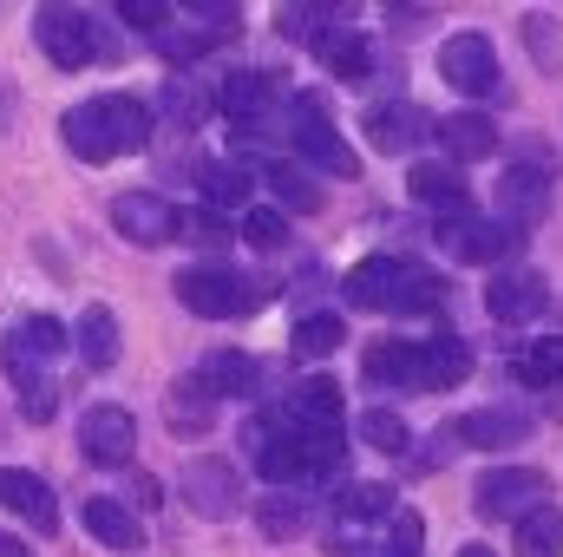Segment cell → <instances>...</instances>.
<instances>
[{
  "instance_id": "9a60e30c",
  "label": "cell",
  "mask_w": 563,
  "mask_h": 557,
  "mask_svg": "<svg viewBox=\"0 0 563 557\" xmlns=\"http://www.w3.org/2000/svg\"><path fill=\"white\" fill-rule=\"evenodd\" d=\"M0 505L20 518V525H33V532H59V499H53V485L40 479V472H26V466H0Z\"/></svg>"
},
{
  "instance_id": "ee69618b",
  "label": "cell",
  "mask_w": 563,
  "mask_h": 557,
  "mask_svg": "<svg viewBox=\"0 0 563 557\" xmlns=\"http://www.w3.org/2000/svg\"><path fill=\"white\" fill-rule=\"evenodd\" d=\"M0 557H33V551H26V545H20L13 532H0Z\"/></svg>"
},
{
  "instance_id": "836d02e7",
  "label": "cell",
  "mask_w": 563,
  "mask_h": 557,
  "mask_svg": "<svg viewBox=\"0 0 563 557\" xmlns=\"http://www.w3.org/2000/svg\"><path fill=\"white\" fill-rule=\"evenodd\" d=\"M420 545H426V518L413 505H400V512L387 518V532H380L374 545H361L354 557H420Z\"/></svg>"
},
{
  "instance_id": "f1b7e54d",
  "label": "cell",
  "mask_w": 563,
  "mask_h": 557,
  "mask_svg": "<svg viewBox=\"0 0 563 557\" xmlns=\"http://www.w3.org/2000/svg\"><path fill=\"white\" fill-rule=\"evenodd\" d=\"M361 381L367 387H407L413 394V341H367L361 348Z\"/></svg>"
},
{
  "instance_id": "7bdbcfd3",
  "label": "cell",
  "mask_w": 563,
  "mask_h": 557,
  "mask_svg": "<svg viewBox=\"0 0 563 557\" xmlns=\"http://www.w3.org/2000/svg\"><path fill=\"white\" fill-rule=\"evenodd\" d=\"M387 20H394V26H420L426 7H387Z\"/></svg>"
},
{
  "instance_id": "60d3db41",
  "label": "cell",
  "mask_w": 563,
  "mask_h": 557,
  "mask_svg": "<svg viewBox=\"0 0 563 557\" xmlns=\"http://www.w3.org/2000/svg\"><path fill=\"white\" fill-rule=\"evenodd\" d=\"M112 13H119L125 26H139V33H151V40H157V33L170 26V7H164V0H119Z\"/></svg>"
},
{
  "instance_id": "e0dca14e",
  "label": "cell",
  "mask_w": 563,
  "mask_h": 557,
  "mask_svg": "<svg viewBox=\"0 0 563 557\" xmlns=\"http://www.w3.org/2000/svg\"><path fill=\"white\" fill-rule=\"evenodd\" d=\"M551 308V288L538 270H498L492 288H485V315L492 321H538Z\"/></svg>"
},
{
  "instance_id": "5bb4252c",
  "label": "cell",
  "mask_w": 563,
  "mask_h": 557,
  "mask_svg": "<svg viewBox=\"0 0 563 557\" xmlns=\"http://www.w3.org/2000/svg\"><path fill=\"white\" fill-rule=\"evenodd\" d=\"M0 374L13 381V394H20V414L26 419H53L59 414V387H53V368L7 328V341H0Z\"/></svg>"
},
{
  "instance_id": "7402d4cb",
  "label": "cell",
  "mask_w": 563,
  "mask_h": 557,
  "mask_svg": "<svg viewBox=\"0 0 563 557\" xmlns=\"http://www.w3.org/2000/svg\"><path fill=\"white\" fill-rule=\"evenodd\" d=\"M407 190H413V204L439 210V223L472 210V184H465V171H459V164H432V157H426V164H413Z\"/></svg>"
},
{
  "instance_id": "603a6c76",
  "label": "cell",
  "mask_w": 563,
  "mask_h": 557,
  "mask_svg": "<svg viewBox=\"0 0 563 557\" xmlns=\"http://www.w3.org/2000/svg\"><path fill=\"white\" fill-rule=\"evenodd\" d=\"M164 426H170L177 439H203V433L217 426V394H210L197 374H177V381L164 387Z\"/></svg>"
},
{
  "instance_id": "9c48e42d",
  "label": "cell",
  "mask_w": 563,
  "mask_h": 557,
  "mask_svg": "<svg viewBox=\"0 0 563 557\" xmlns=\"http://www.w3.org/2000/svg\"><path fill=\"white\" fill-rule=\"evenodd\" d=\"M518 243H525V230H511L505 217H445L439 223V250L452 256V263H505V256H518Z\"/></svg>"
},
{
  "instance_id": "f6af8a7d",
  "label": "cell",
  "mask_w": 563,
  "mask_h": 557,
  "mask_svg": "<svg viewBox=\"0 0 563 557\" xmlns=\"http://www.w3.org/2000/svg\"><path fill=\"white\" fill-rule=\"evenodd\" d=\"M459 557H498L492 545H459Z\"/></svg>"
},
{
  "instance_id": "8992f818",
  "label": "cell",
  "mask_w": 563,
  "mask_h": 557,
  "mask_svg": "<svg viewBox=\"0 0 563 557\" xmlns=\"http://www.w3.org/2000/svg\"><path fill=\"white\" fill-rule=\"evenodd\" d=\"M538 505H551V479H544L538 466H492V472H478V485H472V512H478V518H511V525H525Z\"/></svg>"
},
{
  "instance_id": "8d00e7d4",
  "label": "cell",
  "mask_w": 563,
  "mask_h": 557,
  "mask_svg": "<svg viewBox=\"0 0 563 557\" xmlns=\"http://www.w3.org/2000/svg\"><path fill=\"white\" fill-rule=\"evenodd\" d=\"M361 446H374V452H407L413 433H407V419L394 414V407H367V414H361Z\"/></svg>"
},
{
  "instance_id": "74e56055",
  "label": "cell",
  "mask_w": 563,
  "mask_h": 557,
  "mask_svg": "<svg viewBox=\"0 0 563 557\" xmlns=\"http://www.w3.org/2000/svg\"><path fill=\"white\" fill-rule=\"evenodd\" d=\"M13 335H20V341H26V348H33V354L46 361V368H53V361L66 354V328H59L53 315H20V321H13Z\"/></svg>"
},
{
  "instance_id": "44dd1931",
  "label": "cell",
  "mask_w": 563,
  "mask_h": 557,
  "mask_svg": "<svg viewBox=\"0 0 563 557\" xmlns=\"http://www.w3.org/2000/svg\"><path fill=\"white\" fill-rule=\"evenodd\" d=\"M79 525H86V538L92 545H106V551H139L144 545V518L125 505V499H86L79 505Z\"/></svg>"
},
{
  "instance_id": "f35d334b",
  "label": "cell",
  "mask_w": 563,
  "mask_h": 557,
  "mask_svg": "<svg viewBox=\"0 0 563 557\" xmlns=\"http://www.w3.org/2000/svg\"><path fill=\"white\" fill-rule=\"evenodd\" d=\"M177 243H197V250H223V243H230V223H223L217 210H203V204H197V210H184V217H177Z\"/></svg>"
},
{
  "instance_id": "b9f144b4",
  "label": "cell",
  "mask_w": 563,
  "mask_h": 557,
  "mask_svg": "<svg viewBox=\"0 0 563 557\" xmlns=\"http://www.w3.org/2000/svg\"><path fill=\"white\" fill-rule=\"evenodd\" d=\"M525 33H531V53H538V59H551V20H544V13H531V20H525Z\"/></svg>"
},
{
  "instance_id": "30bf717a",
  "label": "cell",
  "mask_w": 563,
  "mask_h": 557,
  "mask_svg": "<svg viewBox=\"0 0 563 557\" xmlns=\"http://www.w3.org/2000/svg\"><path fill=\"white\" fill-rule=\"evenodd\" d=\"M439 79H445L452 92H465V99H492V92H498V53H492V33H478V26L452 33V40L439 46Z\"/></svg>"
},
{
  "instance_id": "4dcf8cb0",
  "label": "cell",
  "mask_w": 563,
  "mask_h": 557,
  "mask_svg": "<svg viewBox=\"0 0 563 557\" xmlns=\"http://www.w3.org/2000/svg\"><path fill=\"white\" fill-rule=\"evenodd\" d=\"M511 374L525 387H563V335H544V341H525L511 354Z\"/></svg>"
},
{
  "instance_id": "277c9868",
  "label": "cell",
  "mask_w": 563,
  "mask_h": 557,
  "mask_svg": "<svg viewBox=\"0 0 563 557\" xmlns=\"http://www.w3.org/2000/svg\"><path fill=\"white\" fill-rule=\"evenodd\" d=\"M288 144H295V157L308 164V171H328V177H361V157H354V144L334 132V119L321 112V99H288Z\"/></svg>"
},
{
  "instance_id": "484cf974",
  "label": "cell",
  "mask_w": 563,
  "mask_h": 557,
  "mask_svg": "<svg viewBox=\"0 0 563 557\" xmlns=\"http://www.w3.org/2000/svg\"><path fill=\"white\" fill-rule=\"evenodd\" d=\"M210 112H217V92H203L190 73H170V79L157 86V119H164V125H177V132H197Z\"/></svg>"
},
{
  "instance_id": "5b68a950",
  "label": "cell",
  "mask_w": 563,
  "mask_h": 557,
  "mask_svg": "<svg viewBox=\"0 0 563 557\" xmlns=\"http://www.w3.org/2000/svg\"><path fill=\"white\" fill-rule=\"evenodd\" d=\"M33 46H40L59 73H79V66H92L99 53L112 59V46L99 40V20H92L86 7H40V13H33Z\"/></svg>"
},
{
  "instance_id": "7a4b0ae2",
  "label": "cell",
  "mask_w": 563,
  "mask_h": 557,
  "mask_svg": "<svg viewBox=\"0 0 563 557\" xmlns=\"http://www.w3.org/2000/svg\"><path fill=\"white\" fill-rule=\"evenodd\" d=\"M341 302L367 315H426L445 302V282L420 270L413 256H367L341 276Z\"/></svg>"
},
{
  "instance_id": "ab89813d",
  "label": "cell",
  "mask_w": 563,
  "mask_h": 557,
  "mask_svg": "<svg viewBox=\"0 0 563 557\" xmlns=\"http://www.w3.org/2000/svg\"><path fill=\"white\" fill-rule=\"evenodd\" d=\"M243 243H250V250H263V256L282 250V243H288V217H282L276 204H256V210L243 217Z\"/></svg>"
},
{
  "instance_id": "7c38bea8",
  "label": "cell",
  "mask_w": 563,
  "mask_h": 557,
  "mask_svg": "<svg viewBox=\"0 0 563 557\" xmlns=\"http://www.w3.org/2000/svg\"><path fill=\"white\" fill-rule=\"evenodd\" d=\"M177 204L170 197H157V190H119L112 197V230L125 237V243H139V250H164V243H177Z\"/></svg>"
},
{
  "instance_id": "83f0119b",
  "label": "cell",
  "mask_w": 563,
  "mask_h": 557,
  "mask_svg": "<svg viewBox=\"0 0 563 557\" xmlns=\"http://www.w3.org/2000/svg\"><path fill=\"white\" fill-rule=\"evenodd\" d=\"M263 184L276 190L282 217H288V210H308V217L321 210V184H314V171H308L301 157H269V164H263Z\"/></svg>"
},
{
  "instance_id": "d590c367",
  "label": "cell",
  "mask_w": 563,
  "mask_h": 557,
  "mask_svg": "<svg viewBox=\"0 0 563 557\" xmlns=\"http://www.w3.org/2000/svg\"><path fill=\"white\" fill-rule=\"evenodd\" d=\"M518 557H563V512L558 505H538L518 525Z\"/></svg>"
},
{
  "instance_id": "1f68e13d",
  "label": "cell",
  "mask_w": 563,
  "mask_h": 557,
  "mask_svg": "<svg viewBox=\"0 0 563 557\" xmlns=\"http://www.w3.org/2000/svg\"><path fill=\"white\" fill-rule=\"evenodd\" d=\"M197 190H203L210 210H230V204H243V197L256 190V177H250L243 164H217V157H203V164H197Z\"/></svg>"
},
{
  "instance_id": "52a82bcc",
  "label": "cell",
  "mask_w": 563,
  "mask_h": 557,
  "mask_svg": "<svg viewBox=\"0 0 563 557\" xmlns=\"http://www.w3.org/2000/svg\"><path fill=\"white\" fill-rule=\"evenodd\" d=\"M551 177H558V157H551L544 144H531V151L498 177V217H505L511 230H531V223L551 210Z\"/></svg>"
},
{
  "instance_id": "d6a6232c",
  "label": "cell",
  "mask_w": 563,
  "mask_h": 557,
  "mask_svg": "<svg viewBox=\"0 0 563 557\" xmlns=\"http://www.w3.org/2000/svg\"><path fill=\"white\" fill-rule=\"evenodd\" d=\"M288 348H295V361H328V354L347 348V321L341 315H301Z\"/></svg>"
},
{
  "instance_id": "d4e9b609",
  "label": "cell",
  "mask_w": 563,
  "mask_h": 557,
  "mask_svg": "<svg viewBox=\"0 0 563 557\" xmlns=\"http://www.w3.org/2000/svg\"><path fill=\"white\" fill-rule=\"evenodd\" d=\"M341 86H367L374 79V40L367 33H354V26H334L328 40H321V53H314Z\"/></svg>"
},
{
  "instance_id": "d6986e66",
  "label": "cell",
  "mask_w": 563,
  "mask_h": 557,
  "mask_svg": "<svg viewBox=\"0 0 563 557\" xmlns=\"http://www.w3.org/2000/svg\"><path fill=\"white\" fill-rule=\"evenodd\" d=\"M276 407L288 414V426H295V433H334V426H341V381H328V374L295 381Z\"/></svg>"
},
{
  "instance_id": "2e32d148",
  "label": "cell",
  "mask_w": 563,
  "mask_h": 557,
  "mask_svg": "<svg viewBox=\"0 0 563 557\" xmlns=\"http://www.w3.org/2000/svg\"><path fill=\"white\" fill-rule=\"evenodd\" d=\"M538 433V419L525 414V407H478V414L452 419V439H465V446H478V452H511V446H525Z\"/></svg>"
},
{
  "instance_id": "f546056e",
  "label": "cell",
  "mask_w": 563,
  "mask_h": 557,
  "mask_svg": "<svg viewBox=\"0 0 563 557\" xmlns=\"http://www.w3.org/2000/svg\"><path fill=\"white\" fill-rule=\"evenodd\" d=\"M276 26H282V40L321 53V40L341 26V7H301V0H288V7H276Z\"/></svg>"
},
{
  "instance_id": "4fadbf2b",
  "label": "cell",
  "mask_w": 563,
  "mask_h": 557,
  "mask_svg": "<svg viewBox=\"0 0 563 557\" xmlns=\"http://www.w3.org/2000/svg\"><path fill=\"white\" fill-rule=\"evenodd\" d=\"M439 125L426 119L413 99H374L367 106V119H361V139L374 144L380 157H407V151H420Z\"/></svg>"
},
{
  "instance_id": "ffe728a7",
  "label": "cell",
  "mask_w": 563,
  "mask_h": 557,
  "mask_svg": "<svg viewBox=\"0 0 563 557\" xmlns=\"http://www.w3.org/2000/svg\"><path fill=\"white\" fill-rule=\"evenodd\" d=\"M190 374H197L217 401H250V394L263 387V361H256V354H243V348H210Z\"/></svg>"
},
{
  "instance_id": "8fae6325",
  "label": "cell",
  "mask_w": 563,
  "mask_h": 557,
  "mask_svg": "<svg viewBox=\"0 0 563 557\" xmlns=\"http://www.w3.org/2000/svg\"><path fill=\"white\" fill-rule=\"evenodd\" d=\"M177 485H184V505H190L197 518H210V525H223V518L243 512V472H236L230 459H217V452L190 459Z\"/></svg>"
},
{
  "instance_id": "4316f807",
  "label": "cell",
  "mask_w": 563,
  "mask_h": 557,
  "mask_svg": "<svg viewBox=\"0 0 563 557\" xmlns=\"http://www.w3.org/2000/svg\"><path fill=\"white\" fill-rule=\"evenodd\" d=\"M439 144H445L452 164H478V157L498 151V125H492L485 112H445V119H439Z\"/></svg>"
},
{
  "instance_id": "ba28073f",
  "label": "cell",
  "mask_w": 563,
  "mask_h": 557,
  "mask_svg": "<svg viewBox=\"0 0 563 557\" xmlns=\"http://www.w3.org/2000/svg\"><path fill=\"white\" fill-rule=\"evenodd\" d=\"M139 452V419L125 414L119 401H92L79 414V459L86 466H106V472H125Z\"/></svg>"
},
{
  "instance_id": "3957f363",
  "label": "cell",
  "mask_w": 563,
  "mask_h": 557,
  "mask_svg": "<svg viewBox=\"0 0 563 557\" xmlns=\"http://www.w3.org/2000/svg\"><path fill=\"white\" fill-rule=\"evenodd\" d=\"M177 302L190 308V315H203V321H236V315H256L263 302H269V288L256 276H243V270H230V263H190V270H177Z\"/></svg>"
},
{
  "instance_id": "ac0fdd59",
  "label": "cell",
  "mask_w": 563,
  "mask_h": 557,
  "mask_svg": "<svg viewBox=\"0 0 563 557\" xmlns=\"http://www.w3.org/2000/svg\"><path fill=\"white\" fill-rule=\"evenodd\" d=\"M472 374V348L459 335H432V341H413V394H445Z\"/></svg>"
},
{
  "instance_id": "cb8c5ba5",
  "label": "cell",
  "mask_w": 563,
  "mask_h": 557,
  "mask_svg": "<svg viewBox=\"0 0 563 557\" xmlns=\"http://www.w3.org/2000/svg\"><path fill=\"white\" fill-rule=\"evenodd\" d=\"M73 348H79V361H86L92 374H112L119 354H125V328H119V315H112L106 302H92V308L79 315V328H73Z\"/></svg>"
},
{
  "instance_id": "e575fe53",
  "label": "cell",
  "mask_w": 563,
  "mask_h": 557,
  "mask_svg": "<svg viewBox=\"0 0 563 557\" xmlns=\"http://www.w3.org/2000/svg\"><path fill=\"white\" fill-rule=\"evenodd\" d=\"M256 532L276 538V545H288L295 532H308V505H301L295 492H269V499H256Z\"/></svg>"
},
{
  "instance_id": "6da1fadb",
  "label": "cell",
  "mask_w": 563,
  "mask_h": 557,
  "mask_svg": "<svg viewBox=\"0 0 563 557\" xmlns=\"http://www.w3.org/2000/svg\"><path fill=\"white\" fill-rule=\"evenodd\" d=\"M151 106L132 92H99V99H79L66 119H59V139L79 164H119L151 144Z\"/></svg>"
}]
</instances>
